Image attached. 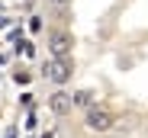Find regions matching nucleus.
Here are the masks:
<instances>
[{"instance_id":"f257e3e1","label":"nucleus","mask_w":148,"mask_h":138,"mask_svg":"<svg viewBox=\"0 0 148 138\" xmlns=\"http://www.w3.org/2000/svg\"><path fill=\"white\" fill-rule=\"evenodd\" d=\"M84 125H87V132L103 135V132L113 128V112L103 109V106H90V109H87V116H84Z\"/></svg>"},{"instance_id":"f03ea898","label":"nucleus","mask_w":148,"mask_h":138,"mask_svg":"<svg viewBox=\"0 0 148 138\" xmlns=\"http://www.w3.org/2000/svg\"><path fill=\"white\" fill-rule=\"evenodd\" d=\"M45 77H48V80H55V84H64V80L71 77V64H68L64 58L48 61V64H45Z\"/></svg>"},{"instance_id":"7ed1b4c3","label":"nucleus","mask_w":148,"mask_h":138,"mask_svg":"<svg viewBox=\"0 0 148 138\" xmlns=\"http://www.w3.org/2000/svg\"><path fill=\"white\" fill-rule=\"evenodd\" d=\"M48 48H52L55 58H68L71 55V35L68 32H52L48 35Z\"/></svg>"},{"instance_id":"20e7f679","label":"nucleus","mask_w":148,"mask_h":138,"mask_svg":"<svg viewBox=\"0 0 148 138\" xmlns=\"http://www.w3.org/2000/svg\"><path fill=\"white\" fill-rule=\"evenodd\" d=\"M48 106H52L55 116H64V112H71V106H74V97H71V93H64V90H58V93L48 97Z\"/></svg>"},{"instance_id":"39448f33","label":"nucleus","mask_w":148,"mask_h":138,"mask_svg":"<svg viewBox=\"0 0 148 138\" xmlns=\"http://www.w3.org/2000/svg\"><path fill=\"white\" fill-rule=\"evenodd\" d=\"M74 106H93V93H90V90H81V93H74Z\"/></svg>"},{"instance_id":"423d86ee","label":"nucleus","mask_w":148,"mask_h":138,"mask_svg":"<svg viewBox=\"0 0 148 138\" xmlns=\"http://www.w3.org/2000/svg\"><path fill=\"white\" fill-rule=\"evenodd\" d=\"M52 3H55V7H64V3H68V0H52Z\"/></svg>"}]
</instances>
